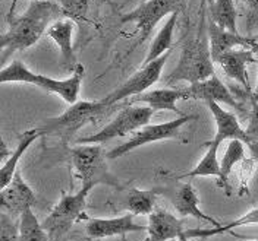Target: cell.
<instances>
[{
    "instance_id": "obj_1",
    "label": "cell",
    "mask_w": 258,
    "mask_h": 241,
    "mask_svg": "<svg viewBox=\"0 0 258 241\" xmlns=\"http://www.w3.org/2000/svg\"><path fill=\"white\" fill-rule=\"evenodd\" d=\"M63 16L62 6L51 0H32L27 11L19 16L8 18L9 30L0 38L2 62H6L15 51L27 50L47 32L50 25Z\"/></svg>"
},
{
    "instance_id": "obj_2",
    "label": "cell",
    "mask_w": 258,
    "mask_h": 241,
    "mask_svg": "<svg viewBox=\"0 0 258 241\" xmlns=\"http://www.w3.org/2000/svg\"><path fill=\"white\" fill-rule=\"evenodd\" d=\"M214 73L213 59L210 51L209 31L206 27V14H200V24L195 31H191L183 41L177 66L167 76L166 82L175 83L185 80L195 83L211 78Z\"/></svg>"
},
{
    "instance_id": "obj_3",
    "label": "cell",
    "mask_w": 258,
    "mask_h": 241,
    "mask_svg": "<svg viewBox=\"0 0 258 241\" xmlns=\"http://www.w3.org/2000/svg\"><path fill=\"white\" fill-rule=\"evenodd\" d=\"M85 76V67L81 63L72 72V76L68 79H53L40 73L31 72L25 64L19 60H15L11 64L5 66L0 70V82L2 83H11V82H22V83H31L47 92L59 95L64 102L75 104L78 102L80 89L82 79Z\"/></svg>"
},
{
    "instance_id": "obj_4",
    "label": "cell",
    "mask_w": 258,
    "mask_h": 241,
    "mask_svg": "<svg viewBox=\"0 0 258 241\" xmlns=\"http://www.w3.org/2000/svg\"><path fill=\"white\" fill-rule=\"evenodd\" d=\"M113 108L114 107L104 104L101 99L78 101L60 115L46 120V125L41 128V130L47 136H57L62 141H68L87 125L103 120L112 112Z\"/></svg>"
},
{
    "instance_id": "obj_5",
    "label": "cell",
    "mask_w": 258,
    "mask_h": 241,
    "mask_svg": "<svg viewBox=\"0 0 258 241\" xmlns=\"http://www.w3.org/2000/svg\"><path fill=\"white\" fill-rule=\"evenodd\" d=\"M71 161L75 168V176L84 184H109L120 189L116 177L110 174L107 167V152L101 145H78L71 149Z\"/></svg>"
},
{
    "instance_id": "obj_6",
    "label": "cell",
    "mask_w": 258,
    "mask_h": 241,
    "mask_svg": "<svg viewBox=\"0 0 258 241\" xmlns=\"http://www.w3.org/2000/svg\"><path fill=\"white\" fill-rule=\"evenodd\" d=\"M154 110L145 104H131L116 114L112 122L91 136L81 138L77 145H103L116 138H125L129 133L147 126L154 114Z\"/></svg>"
},
{
    "instance_id": "obj_7",
    "label": "cell",
    "mask_w": 258,
    "mask_h": 241,
    "mask_svg": "<svg viewBox=\"0 0 258 241\" xmlns=\"http://www.w3.org/2000/svg\"><path fill=\"white\" fill-rule=\"evenodd\" d=\"M94 187V184H84L77 193L62 196V199L43 221V226L48 232L50 241L62 238L72 225L85 215L84 210L87 206V197Z\"/></svg>"
},
{
    "instance_id": "obj_8",
    "label": "cell",
    "mask_w": 258,
    "mask_h": 241,
    "mask_svg": "<svg viewBox=\"0 0 258 241\" xmlns=\"http://www.w3.org/2000/svg\"><path fill=\"white\" fill-rule=\"evenodd\" d=\"M195 115H179L175 120L160 123V125H147L140 130H137L131 139L125 144L113 148L107 152V160H117L120 157H125L126 154L153 142H160L167 139H180V129L188 122L195 120Z\"/></svg>"
},
{
    "instance_id": "obj_9",
    "label": "cell",
    "mask_w": 258,
    "mask_h": 241,
    "mask_svg": "<svg viewBox=\"0 0 258 241\" xmlns=\"http://www.w3.org/2000/svg\"><path fill=\"white\" fill-rule=\"evenodd\" d=\"M188 0H147L137 9L122 16L120 22H134L140 31V41H145L163 18L182 12Z\"/></svg>"
},
{
    "instance_id": "obj_10",
    "label": "cell",
    "mask_w": 258,
    "mask_h": 241,
    "mask_svg": "<svg viewBox=\"0 0 258 241\" xmlns=\"http://www.w3.org/2000/svg\"><path fill=\"white\" fill-rule=\"evenodd\" d=\"M170 54H172V50L164 53L159 59H156L150 63L143 64V67L138 72H135L125 83H122L117 89H114L109 95L104 96L101 101L107 105L114 107L122 99L134 98V96L145 92L150 86H153L157 80L160 79L163 67L167 62V59L170 57Z\"/></svg>"
},
{
    "instance_id": "obj_11",
    "label": "cell",
    "mask_w": 258,
    "mask_h": 241,
    "mask_svg": "<svg viewBox=\"0 0 258 241\" xmlns=\"http://www.w3.org/2000/svg\"><path fill=\"white\" fill-rule=\"evenodd\" d=\"M135 215L126 213L117 218H91L88 219V222L85 224V234L90 238H96V240H103V238H110V237H125V234L128 232H141L145 231L147 226H143L140 224H135L134 221Z\"/></svg>"
},
{
    "instance_id": "obj_12",
    "label": "cell",
    "mask_w": 258,
    "mask_h": 241,
    "mask_svg": "<svg viewBox=\"0 0 258 241\" xmlns=\"http://www.w3.org/2000/svg\"><path fill=\"white\" fill-rule=\"evenodd\" d=\"M183 91H185L186 99H201L206 102H219V104L229 105L235 110H241V105L236 101V96L230 92V89L216 75H213L211 78L206 80L189 83V86L183 88Z\"/></svg>"
},
{
    "instance_id": "obj_13",
    "label": "cell",
    "mask_w": 258,
    "mask_h": 241,
    "mask_svg": "<svg viewBox=\"0 0 258 241\" xmlns=\"http://www.w3.org/2000/svg\"><path fill=\"white\" fill-rule=\"evenodd\" d=\"M0 192L2 212H6L15 218L21 216L25 209L32 208L35 205V194L31 187L22 180L19 171H16L14 180Z\"/></svg>"
},
{
    "instance_id": "obj_14",
    "label": "cell",
    "mask_w": 258,
    "mask_h": 241,
    "mask_svg": "<svg viewBox=\"0 0 258 241\" xmlns=\"http://www.w3.org/2000/svg\"><path fill=\"white\" fill-rule=\"evenodd\" d=\"M207 105L216 122V135L211 141L213 144L220 146V144H223L225 141L239 139L245 145H249V138L233 112L225 110L219 102H207Z\"/></svg>"
},
{
    "instance_id": "obj_15",
    "label": "cell",
    "mask_w": 258,
    "mask_h": 241,
    "mask_svg": "<svg viewBox=\"0 0 258 241\" xmlns=\"http://www.w3.org/2000/svg\"><path fill=\"white\" fill-rule=\"evenodd\" d=\"M148 237L145 241H167L179 238L186 231L183 221L164 209H154L148 215Z\"/></svg>"
},
{
    "instance_id": "obj_16",
    "label": "cell",
    "mask_w": 258,
    "mask_h": 241,
    "mask_svg": "<svg viewBox=\"0 0 258 241\" xmlns=\"http://www.w3.org/2000/svg\"><path fill=\"white\" fill-rule=\"evenodd\" d=\"M255 62H257V59H255L254 53L249 48H243V50L227 51L223 56H220V59L216 63L220 64L222 70L227 75V78L236 80L246 91H249L251 85H249V79H248L246 67Z\"/></svg>"
},
{
    "instance_id": "obj_17",
    "label": "cell",
    "mask_w": 258,
    "mask_h": 241,
    "mask_svg": "<svg viewBox=\"0 0 258 241\" xmlns=\"http://www.w3.org/2000/svg\"><path fill=\"white\" fill-rule=\"evenodd\" d=\"M172 205L179 213V216L185 218V216H192L197 221H206L209 224H213V226H220V222H217L214 218H211L209 215H206L201 208H200V197L198 193L194 189L191 183H185L182 184L179 189L172 193L170 196Z\"/></svg>"
},
{
    "instance_id": "obj_18",
    "label": "cell",
    "mask_w": 258,
    "mask_h": 241,
    "mask_svg": "<svg viewBox=\"0 0 258 241\" xmlns=\"http://www.w3.org/2000/svg\"><path fill=\"white\" fill-rule=\"evenodd\" d=\"M207 31H209L210 51H211L213 63H216L220 59V56H223L225 53L235 50V47L251 48L254 43V40L245 38L241 34L227 31L225 28L219 27L217 24H214L213 21L209 24Z\"/></svg>"
},
{
    "instance_id": "obj_19",
    "label": "cell",
    "mask_w": 258,
    "mask_h": 241,
    "mask_svg": "<svg viewBox=\"0 0 258 241\" xmlns=\"http://www.w3.org/2000/svg\"><path fill=\"white\" fill-rule=\"evenodd\" d=\"M179 99H186L183 88L182 89L161 88V89H154V91H145L140 95L134 96L131 99V104H145V105L151 107L154 111L169 110L177 115H185L176 107V102Z\"/></svg>"
},
{
    "instance_id": "obj_20",
    "label": "cell",
    "mask_w": 258,
    "mask_h": 241,
    "mask_svg": "<svg viewBox=\"0 0 258 241\" xmlns=\"http://www.w3.org/2000/svg\"><path fill=\"white\" fill-rule=\"evenodd\" d=\"M74 21L71 19H59L53 22L47 30V37H50L56 46L60 50V59L64 69L72 70L77 67L75 57H74V47H72V38H74Z\"/></svg>"
},
{
    "instance_id": "obj_21",
    "label": "cell",
    "mask_w": 258,
    "mask_h": 241,
    "mask_svg": "<svg viewBox=\"0 0 258 241\" xmlns=\"http://www.w3.org/2000/svg\"><path fill=\"white\" fill-rule=\"evenodd\" d=\"M41 136H44L41 128L27 130V132H24L19 136V142H18V146L15 148V151L11 154V157L8 160L3 162V165L0 168V190L5 189L14 180L16 171H18V162H19V160L27 152V149Z\"/></svg>"
},
{
    "instance_id": "obj_22",
    "label": "cell",
    "mask_w": 258,
    "mask_h": 241,
    "mask_svg": "<svg viewBox=\"0 0 258 241\" xmlns=\"http://www.w3.org/2000/svg\"><path fill=\"white\" fill-rule=\"evenodd\" d=\"M177 16L179 12H175L172 15H169V18L166 19L164 25L160 28V31L157 32L156 38L153 40L151 46L148 48L147 57L144 59V63L147 64L156 59H159L160 56H163L164 53L170 51L172 46H173V34H175V28H176Z\"/></svg>"
},
{
    "instance_id": "obj_23",
    "label": "cell",
    "mask_w": 258,
    "mask_h": 241,
    "mask_svg": "<svg viewBox=\"0 0 258 241\" xmlns=\"http://www.w3.org/2000/svg\"><path fill=\"white\" fill-rule=\"evenodd\" d=\"M120 209L132 215H150L156 209V190L131 189L120 199Z\"/></svg>"
},
{
    "instance_id": "obj_24",
    "label": "cell",
    "mask_w": 258,
    "mask_h": 241,
    "mask_svg": "<svg viewBox=\"0 0 258 241\" xmlns=\"http://www.w3.org/2000/svg\"><path fill=\"white\" fill-rule=\"evenodd\" d=\"M217 151H219V145L209 142L206 155L195 165V168H192L189 173H185V174L179 176L177 180H180V178H194V177H217L220 180L222 170H220V161L217 158Z\"/></svg>"
},
{
    "instance_id": "obj_25",
    "label": "cell",
    "mask_w": 258,
    "mask_h": 241,
    "mask_svg": "<svg viewBox=\"0 0 258 241\" xmlns=\"http://www.w3.org/2000/svg\"><path fill=\"white\" fill-rule=\"evenodd\" d=\"M243 142L239 139H230L227 148H226L225 154L220 160V170H222V177L219 180V186L225 189V192L227 194H230L229 192V186H227V178L230 176L233 167L241 162L245 157V146Z\"/></svg>"
},
{
    "instance_id": "obj_26",
    "label": "cell",
    "mask_w": 258,
    "mask_h": 241,
    "mask_svg": "<svg viewBox=\"0 0 258 241\" xmlns=\"http://www.w3.org/2000/svg\"><path fill=\"white\" fill-rule=\"evenodd\" d=\"M210 18L219 27L225 28L227 31L239 34L236 27L238 12L233 0H214V3L210 8Z\"/></svg>"
},
{
    "instance_id": "obj_27",
    "label": "cell",
    "mask_w": 258,
    "mask_h": 241,
    "mask_svg": "<svg viewBox=\"0 0 258 241\" xmlns=\"http://www.w3.org/2000/svg\"><path fill=\"white\" fill-rule=\"evenodd\" d=\"M19 238L21 241H50L43 222L37 219L32 208L25 209L19 216Z\"/></svg>"
},
{
    "instance_id": "obj_28",
    "label": "cell",
    "mask_w": 258,
    "mask_h": 241,
    "mask_svg": "<svg viewBox=\"0 0 258 241\" xmlns=\"http://www.w3.org/2000/svg\"><path fill=\"white\" fill-rule=\"evenodd\" d=\"M248 224H258V208L252 209L251 212H248L246 215L238 218L236 221H233L230 224L213 226V228H194V229H186L183 232V235L186 238H207V237H211V235H217V234H222V232L232 231L236 226H242V225Z\"/></svg>"
},
{
    "instance_id": "obj_29",
    "label": "cell",
    "mask_w": 258,
    "mask_h": 241,
    "mask_svg": "<svg viewBox=\"0 0 258 241\" xmlns=\"http://www.w3.org/2000/svg\"><path fill=\"white\" fill-rule=\"evenodd\" d=\"M91 0H60L63 16L71 21H87Z\"/></svg>"
},
{
    "instance_id": "obj_30",
    "label": "cell",
    "mask_w": 258,
    "mask_h": 241,
    "mask_svg": "<svg viewBox=\"0 0 258 241\" xmlns=\"http://www.w3.org/2000/svg\"><path fill=\"white\" fill-rule=\"evenodd\" d=\"M0 225H2L0 241H21V238H19V222L16 224L15 216L9 215L6 212H2Z\"/></svg>"
},
{
    "instance_id": "obj_31",
    "label": "cell",
    "mask_w": 258,
    "mask_h": 241,
    "mask_svg": "<svg viewBox=\"0 0 258 241\" xmlns=\"http://www.w3.org/2000/svg\"><path fill=\"white\" fill-rule=\"evenodd\" d=\"M249 99H251V110L248 114V126L245 132L249 138V144H254L258 141V101L252 96H249Z\"/></svg>"
},
{
    "instance_id": "obj_32",
    "label": "cell",
    "mask_w": 258,
    "mask_h": 241,
    "mask_svg": "<svg viewBox=\"0 0 258 241\" xmlns=\"http://www.w3.org/2000/svg\"><path fill=\"white\" fill-rule=\"evenodd\" d=\"M11 154H12V152H9V151H8V146H6V144H5L3 141H0V157L5 160V158H9V157H11Z\"/></svg>"
},
{
    "instance_id": "obj_33",
    "label": "cell",
    "mask_w": 258,
    "mask_h": 241,
    "mask_svg": "<svg viewBox=\"0 0 258 241\" xmlns=\"http://www.w3.org/2000/svg\"><path fill=\"white\" fill-rule=\"evenodd\" d=\"M248 149H249V152H251V158H252V161H255V162H258V148L255 146V145H248Z\"/></svg>"
},
{
    "instance_id": "obj_34",
    "label": "cell",
    "mask_w": 258,
    "mask_h": 241,
    "mask_svg": "<svg viewBox=\"0 0 258 241\" xmlns=\"http://www.w3.org/2000/svg\"><path fill=\"white\" fill-rule=\"evenodd\" d=\"M206 6L207 0H200V14H206Z\"/></svg>"
},
{
    "instance_id": "obj_35",
    "label": "cell",
    "mask_w": 258,
    "mask_h": 241,
    "mask_svg": "<svg viewBox=\"0 0 258 241\" xmlns=\"http://www.w3.org/2000/svg\"><path fill=\"white\" fill-rule=\"evenodd\" d=\"M254 54H258V41H255L254 40V43H252V46H251V48H249Z\"/></svg>"
},
{
    "instance_id": "obj_36",
    "label": "cell",
    "mask_w": 258,
    "mask_h": 241,
    "mask_svg": "<svg viewBox=\"0 0 258 241\" xmlns=\"http://www.w3.org/2000/svg\"><path fill=\"white\" fill-rule=\"evenodd\" d=\"M245 2H246L248 5H251L252 8H254V6H258V0H245Z\"/></svg>"
},
{
    "instance_id": "obj_37",
    "label": "cell",
    "mask_w": 258,
    "mask_h": 241,
    "mask_svg": "<svg viewBox=\"0 0 258 241\" xmlns=\"http://www.w3.org/2000/svg\"><path fill=\"white\" fill-rule=\"evenodd\" d=\"M255 63H257V66H258V57H257V62H255ZM252 94H255V95H258V76H257V85H255V91H254Z\"/></svg>"
},
{
    "instance_id": "obj_38",
    "label": "cell",
    "mask_w": 258,
    "mask_h": 241,
    "mask_svg": "<svg viewBox=\"0 0 258 241\" xmlns=\"http://www.w3.org/2000/svg\"><path fill=\"white\" fill-rule=\"evenodd\" d=\"M179 241H189V240H188L185 235H180V237H179Z\"/></svg>"
},
{
    "instance_id": "obj_39",
    "label": "cell",
    "mask_w": 258,
    "mask_h": 241,
    "mask_svg": "<svg viewBox=\"0 0 258 241\" xmlns=\"http://www.w3.org/2000/svg\"><path fill=\"white\" fill-rule=\"evenodd\" d=\"M251 96H252L254 99H257V101H258V95H255V94H251Z\"/></svg>"
},
{
    "instance_id": "obj_40",
    "label": "cell",
    "mask_w": 258,
    "mask_h": 241,
    "mask_svg": "<svg viewBox=\"0 0 258 241\" xmlns=\"http://www.w3.org/2000/svg\"><path fill=\"white\" fill-rule=\"evenodd\" d=\"M249 145H251V144H249ZM252 145H255V146H257V148H258V141H257V142H254V144H252Z\"/></svg>"
},
{
    "instance_id": "obj_41",
    "label": "cell",
    "mask_w": 258,
    "mask_h": 241,
    "mask_svg": "<svg viewBox=\"0 0 258 241\" xmlns=\"http://www.w3.org/2000/svg\"><path fill=\"white\" fill-rule=\"evenodd\" d=\"M51 241H62V238H56V240H51Z\"/></svg>"
},
{
    "instance_id": "obj_42",
    "label": "cell",
    "mask_w": 258,
    "mask_h": 241,
    "mask_svg": "<svg viewBox=\"0 0 258 241\" xmlns=\"http://www.w3.org/2000/svg\"><path fill=\"white\" fill-rule=\"evenodd\" d=\"M123 241H128V240H126V238H123Z\"/></svg>"
},
{
    "instance_id": "obj_43",
    "label": "cell",
    "mask_w": 258,
    "mask_h": 241,
    "mask_svg": "<svg viewBox=\"0 0 258 241\" xmlns=\"http://www.w3.org/2000/svg\"><path fill=\"white\" fill-rule=\"evenodd\" d=\"M251 241H258V240H251Z\"/></svg>"
},
{
    "instance_id": "obj_44",
    "label": "cell",
    "mask_w": 258,
    "mask_h": 241,
    "mask_svg": "<svg viewBox=\"0 0 258 241\" xmlns=\"http://www.w3.org/2000/svg\"><path fill=\"white\" fill-rule=\"evenodd\" d=\"M31 2H32V0H31ZM14 3H15V0H14Z\"/></svg>"
}]
</instances>
